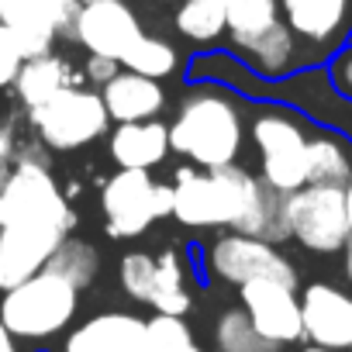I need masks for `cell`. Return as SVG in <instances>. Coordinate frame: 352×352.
<instances>
[{
  "instance_id": "obj_27",
  "label": "cell",
  "mask_w": 352,
  "mask_h": 352,
  "mask_svg": "<svg viewBox=\"0 0 352 352\" xmlns=\"http://www.w3.org/2000/svg\"><path fill=\"white\" fill-rule=\"evenodd\" d=\"M145 338L148 352H204L190 324L173 314H155L152 321H145Z\"/></svg>"
},
{
  "instance_id": "obj_13",
  "label": "cell",
  "mask_w": 352,
  "mask_h": 352,
  "mask_svg": "<svg viewBox=\"0 0 352 352\" xmlns=\"http://www.w3.org/2000/svg\"><path fill=\"white\" fill-rule=\"evenodd\" d=\"M300 324L307 345L352 349V297L331 283H307L300 294Z\"/></svg>"
},
{
  "instance_id": "obj_32",
  "label": "cell",
  "mask_w": 352,
  "mask_h": 352,
  "mask_svg": "<svg viewBox=\"0 0 352 352\" xmlns=\"http://www.w3.org/2000/svg\"><path fill=\"white\" fill-rule=\"evenodd\" d=\"M0 352H18V345H14V335L0 324Z\"/></svg>"
},
{
  "instance_id": "obj_36",
  "label": "cell",
  "mask_w": 352,
  "mask_h": 352,
  "mask_svg": "<svg viewBox=\"0 0 352 352\" xmlns=\"http://www.w3.org/2000/svg\"><path fill=\"white\" fill-rule=\"evenodd\" d=\"M300 352H335V349H321V345H304Z\"/></svg>"
},
{
  "instance_id": "obj_33",
  "label": "cell",
  "mask_w": 352,
  "mask_h": 352,
  "mask_svg": "<svg viewBox=\"0 0 352 352\" xmlns=\"http://www.w3.org/2000/svg\"><path fill=\"white\" fill-rule=\"evenodd\" d=\"M342 256H345V276H349V283H352V239H349V245L342 249Z\"/></svg>"
},
{
  "instance_id": "obj_30",
  "label": "cell",
  "mask_w": 352,
  "mask_h": 352,
  "mask_svg": "<svg viewBox=\"0 0 352 352\" xmlns=\"http://www.w3.org/2000/svg\"><path fill=\"white\" fill-rule=\"evenodd\" d=\"M324 76H328V83H331V90H335L338 97L352 100V42L331 56V63H328V73H324Z\"/></svg>"
},
{
  "instance_id": "obj_26",
  "label": "cell",
  "mask_w": 352,
  "mask_h": 352,
  "mask_svg": "<svg viewBox=\"0 0 352 352\" xmlns=\"http://www.w3.org/2000/svg\"><path fill=\"white\" fill-rule=\"evenodd\" d=\"M214 345H218V352H280V345H273L270 338H263L256 331V324L249 321V314L242 307H228L218 318Z\"/></svg>"
},
{
  "instance_id": "obj_8",
  "label": "cell",
  "mask_w": 352,
  "mask_h": 352,
  "mask_svg": "<svg viewBox=\"0 0 352 352\" xmlns=\"http://www.w3.org/2000/svg\"><path fill=\"white\" fill-rule=\"evenodd\" d=\"M287 228L290 239L311 252H342L352 239L345 218V194L338 187H300L287 194Z\"/></svg>"
},
{
  "instance_id": "obj_29",
  "label": "cell",
  "mask_w": 352,
  "mask_h": 352,
  "mask_svg": "<svg viewBox=\"0 0 352 352\" xmlns=\"http://www.w3.org/2000/svg\"><path fill=\"white\" fill-rule=\"evenodd\" d=\"M25 63H28V56H25L18 35L8 25H0V90L14 87V80H18V73H21Z\"/></svg>"
},
{
  "instance_id": "obj_3",
  "label": "cell",
  "mask_w": 352,
  "mask_h": 352,
  "mask_svg": "<svg viewBox=\"0 0 352 352\" xmlns=\"http://www.w3.org/2000/svg\"><path fill=\"white\" fill-rule=\"evenodd\" d=\"M263 180L242 166H180L173 176V218L187 228H232L239 232L259 197Z\"/></svg>"
},
{
  "instance_id": "obj_10",
  "label": "cell",
  "mask_w": 352,
  "mask_h": 352,
  "mask_svg": "<svg viewBox=\"0 0 352 352\" xmlns=\"http://www.w3.org/2000/svg\"><path fill=\"white\" fill-rule=\"evenodd\" d=\"M145 35L142 18L128 8V0H104V4H80L73 38L87 56H104L121 66V56Z\"/></svg>"
},
{
  "instance_id": "obj_23",
  "label": "cell",
  "mask_w": 352,
  "mask_h": 352,
  "mask_svg": "<svg viewBox=\"0 0 352 352\" xmlns=\"http://www.w3.org/2000/svg\"><path fill=\"white\" fill-rule=\"evenodd\" d=\"M280 21V0H225V35L242 45Z\"/></svg>"
},
{
  "instance_id": "obj_38",
  "label": "cell",
  "mask_w": 352,
  "mask_h": 352,
  "mask_svg": "<svg viewBox=\"0 0 352 352\" xmlns=\"http://www.w3.org/2000/svg\"><path fill=\"white\" fill-rule=\"evenodd\" d=\"M4 8H8V0H0V25H4Z\"/></svg>"
},
{
  "instance_id": "obj_40",
  "label": "cell",
  "mask_w": 352,
  "mask_h": 352,
  "mask_svg": "<svg viewBox=\"0 0 352 352\" xmlns=\"http://www.w3.org/2000/svg\"><path fill=\"white\" fill-rule=\"evenodd\" d=\"M349 352H352V349H349Z\"/></svg>"
},
{
  "instance_id": "obj_9",
  "label": "cell",
  "mask_w": 352,
  "mask_h": 352,
  "mask_svg": "<svg viewBox=\"0 0 352 352\" xmlns=\"http://www.w3.org/2000/svg\"><path fill=\"white\" fill-rule=\"evenodd\" d=\"M208 270L225 280V283H252V280H276L297 290V270L294 263L270 242L249 239V235H221L211 249H208Z\"/></svg>"
},
{
  "instance_id": "obj_22",
  "label": "cell",
  "mask_w": 352,
  "mask_h": 352,
  "mask_svg": "<svg viewBox=\"0 0 352 352\" xmlns=\"http://www.w3.org/2000/svg\"><path fill=\"white\" fill-rule=\"evenodd\" d=\"M173 28L194 45H211L225 38V0H180Z\"/></svg>"
},
{
  "instance_id": "obj_4",
  "label": "cell",
  "mask_w": 352,
  "mask_h": 352,
  "mask_svg": "<svg viewBox=\"0 0 352 352\" xmlns=\"http://www.w3.org/2000/svg\"><path fill=\"white\" fill-rule=\"evenodd\" d=\"M76 294L80 290L73 283L42 270L32 280L4 290V300H0V324H4L14 338H49L73 321L76 300H80Z\"/></svg>"
},
{
  "instance_id": "obj_1",
  "label": "cell",
  "mask_w": 352,
  "mask_h": 352,
  "mask_svg": "<svg viewBox=\"0 0 352 352\" xmlns=\"http://www.w3.org/2000/svg\"><path fill=\"white\" fill-rule=\"evenodd\" d=\"M0 290H11L45 270L59 242L73 232L76 214L42 159H21L0 184Z\"/></svg>"
},
{
  "instance_id": "obj_37",
  "label": "cell",
  "mask_w": 352,
  "mask_h": 352,
  "mask_svg": "<svg viewBox=\"0 0 352 352\" xmlns=\"http://www.w3.org/2000/svg\"><path fill=\"white\" fill-rule=\"evenodd\" d=\"M4 221H8V214H4V201H0V228H4Z\"/></svg>"
},
{
  "instance_id": "obj_5",
  "label": "cell",
  "mask_w": 352,
  "mask_h": 352,
  "mask_svg": "<svg viewBox=\"0 0 352 352\" xmlns=\"http://www.w3.org/2000/svg\"><path fill=\"white\" fill-rule=\"evenodd\" d=\"M100 211L111 239H135L173 211V190L148 169H118L100 187Z\"/></svg>"
},
{
  "instance_id": "obj_6",
  "label": "cell",
  "mask_w": 352,
  "mask_h": 352,
  "mask_svg": "<svg viewBox=\"0 0 352 352\" xmlns=\"http://www.w3.org/2000/svg\"><path fill=\"white\" fill-rule=\"evenodd\" d=\"M252 145L259 152L263 184H270L280 194L307 187V131L290 111H259L252 121Z\"/></svg>"
},
{
  "instance_id": "obj_24",
  "label": "cell",
  "mask_w": 352,
  "mask_h": 352,
  "mask_svg": "<svg viewBox=\"0 0 352 352\" xmlns=\"http://www.w3.org/2000/svg\"><path fill=\"white\" fill-rule=\"evenodd\" d=\"M176 66H180V52H176V45L159 38V35H148V32L121 56V69L148 76V80H159V83L166 76H173Z\"/></svg>"
},
{
  "instance_id": "obj_19",
  "label": "cell",
  "mask_w": 352,
  "mask_h": 352,
  "mask_svg": "<svg viewBox=\"0 0 352 352\" xmlns=\"http://www.w3.org/2000/svg\"><path fill=\"white\" fill-rule=\"evenodd\" d=\"M76 80H80V73L73 69L69 59H63L56 52H45V56H35V59H28L21 66V73L14 80V94L28 111H35L45 100H52L56 94L76 87Z\"/></svg>"
},
{
  "instance_id": "obj_20",
  "label": "cell",
  "mask_w": 352,
  "mask_h": 352,
  "mask_svg": "<svg viewBox=\"0 0 352 352\" xmlns=\"http://www.w3.org/2000/svg\"><path fill=\"white\" fill-rule=\"evenodd\" d=\"M307 184L311 187H338L352 184V145L338 135L307 138Z\"/></svg>"
},
{
  "instance_id": "obj_21",
  "label": "cell",
  "mask_w": 352,
  "mask_h": 352,
  "mask_svg": "<svg viewBox=\"0 0 352 352\" xmlns=\"http://www.w3.org/2000/svg\"><path fill=\"white\" fill-rule=\"evenodd\" d=\"M148 304L155 307V314H173V318H184L190 311V294L184 287V259L176 249H162L155 256Z\"/></svg>"
},
{
  "instance_id": "obj_15",
  "label": "cell",
  "mask_w": 352,
  "mask_h": 352,
  "mask_svg": "<svg viewBox=\"0 0 352 352\" xmlns=\"http://www.w3.org/2000/svg\"><path fill=\"white\" fill-rule=\"evenodd\" d=\"M63 352H148L145 321L124 311H107L69 331Z\"/></svg>"
},
{
  "instance_id": "obj_7",
  "label": "cell",
  "mask_w": 352,
  "mask_h": 352,
  "mask_svg": "<svg viewBox=\"0 0 352 352\" xmlns=\"http://www.w3.org/2000/svg\"><path fill=\"white\" fill-rule=\"evenodd\" d=\"M28 118H32V128L38 131V138L56 152H73V148L97 142L111 121L107 107L100 100V90H83V87H69V90L56 94L42 107L28 111Z\"/></svg>"
},
{
  "instance_id": "obj_18",
  "label": "cell",
  "mask_w": 352,
  "mask_h": 352,
  "mask_svg": "<svg viewBox=\"0 0 352 352\" xmlns=\"http://www.w3.org/2000/svg\"><path fill=\"white\" fill-rule=\"evenodd\" d=\"M169 155V131L162 121L118 124L111 131V159L121 169H152Z\"/></svg>"
},
{
  "instance_id": "obj_28",
  "label": "cell",
  "mask_w": 352,
  "mask_h": 352,
  "mask_svg": "<svg viewBox=\"0 0 352 352\" xmlns=\"http://www.w3.org/2000/svg\"><path fill=\"white\" fill-rule=\"evenodd\" d=\"M121 287L131 300H142L148 304V294H152V276H155V256L148 252H124L121 256Z\"/></svg>"
},
{
  "instance_id": "obj_16",
  "label": "cell",
  "mask_w": 352,
  "mask_h": 352,
  "mask_svg": "<svg viewBox=\"0 0 352 352\" xmlns=\"http://www.w3.org/2000/svg\"><path fill=\"white\" fill-rule=\"evenodd\" d=\"M100 100L111 121L135 124V121H155V114L166 107V90L159 80L121 69L100 87Z\"/></svg>"
},
{
  "instance_id": "obj_31",
  "label": "cell",
  "mask_w": 352,
  "mask_h": 352,
  "mask_svg": "<svg viewBox=\"0 0 352 352\" xmlns=\"http://www.w3.org/2000/svg\"><path fill=\"white\" fill-rule=\"evenodd\" d=\"M114 73H121V66L114 59H104V56H87V66H83V76L97 87H104Z\"/></svg>"
},
{
  "instance_id": "obj_11",
  "label": "cell",
  "mask_w": 352,
  "mask_h": 352,
  "mask_svg": "<svg viewBox=\"0 0 352 352\" xmlns=\"http://www.w3.org/2000/svg\"><path fill=\"white\" fill-rule=\"evenodd\" d=\"M80 0H8L4 25L18 35L28 59L52 52L59 38H73Z\"/></svg>"
},
{
  "instance_id": "obj_14",
  "label": "cell",
  "mask_w": 352,
  "mask_h": 352,
  "mask_svg": "<svg viewBox=\"0 0 352 352\" xmlns=\"http://www.w3.org/2000/svg\"><path fill=\"white\" fill-rule=\"evenodd\" d=\"M280 21L300 45L335 49L352 25V0H280Z\"/></svg>"
},
{
  "instance_id": "obj_25",
  "label": "cell",
  "mask_w": 352,
  "mask_h": 352,
  "mask_svg": "<svg viewBox=\"0 0 352 352\" xmlns=\"http://www.w3.org/2000/svg\"><path fill=\"white\" fill-rule=\"evenodd\" d=\"M45 270L56 273V276H63V280L73 283L76 290H83V287H90V283L97 280L100 256H97V249H94L90 242L66 235V239L59 242V249L52 252V259L45 263Z\"/></svg>"
},
{
  "instance_id": "obj_34",
  "label": "cell",
  "mask_w": 352,
  "mask_h": 352,
  "mask_svg": "<svg viewBox=\"0 0 352 352\" xmlns=\"http://www.w3.org/2000/svg\"><path fill=\"white\" fill-rule=\"evenodd\" d=\"M342 194H345V218H349V232H352V184Z\"/></svg>"
},
{
  "instance_id": "obj_39",
  "label": "cell",
  "mask_w": 352,
  "mask_h": 352,
  "mask_svg": "<svg viewBox=\"0 0 352 352\" xmlns=\"http://www.w3.org/2000/svg\"><path fill=\"white\" fill-rule=\"evenodd\" d=\"M80 4H104V0H80Z\"/></svg>"
},
{
  "instance_id": "obj_12",
  "label": "cell",
  "mask_w": 352,
  "mask_h": 352,
  "mask_svg": "<svg viewBox=\"0 0 352 352\" xmlns=\"http://www.w3.org/2000/svg\"><path fill=\"white\" fill-rule=\"evenodd\" d=\"M239 294H242V311L249 314V321L256 324L263 338H270L280 349L304 338L300 297L294 287L276 283V280H252V283H242Z\"/></svg>"
},
{
  "instance_id": "obj_35",
  "label": "cell",
  "mask_w": 352,
  "mask_h": 352,
  "mask_svg": "<svg viewBox=\"0 0 352 352\" xmlns=\"http://www.w3.org/2000/svg\"><path fill=\"white\" fill-rule=\"evenodd\" d=\"M145 4H162V8H176L180 0H145Z\"/></svg>"
},
{
  "instance_id": "obj_2",
  "label": "cell",
  "mask_w": 352,
  "mask_h": 352,
  "mask_svg": "<svg viewBox=\"0 0 352 352\" xmlns=\"http://www.w3.org/2000/svg\"><path fill=\"white\" fill-rule=\"evenodd\" d=\"M169 131V152L190 159V166L218 169L235 166L242 142H245V121L239 111V100L225 94L221 87H197L180 100Z\"/></svg>"
},
{
  "instance_id": "obj_17",
  "label": "cell",
  "mask_w": 352,
  "mask_h": 352,
  "mask_svg": "<svg viewBox=\"0 0 352 352\" xmlns=\"http://www.w3.org/2000/svg\"><path fill=\"white\" fill-rule=\"evenodd\" d=\"M232 49L263 80H283V76H290L304 63L300 42H297V35L283 21H276L270 32H263V35L242 42V45H232Z\"/></svg>"
}]
</instances>
